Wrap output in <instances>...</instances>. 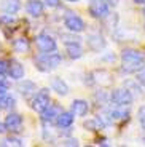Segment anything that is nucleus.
<instances>
[{"instance_id": "nucleus-25", "label": "nucleus", "mask_w": 145, "mask_h": 147, "mask_svg": "<svg viewBox=\"0 0 145 147\" xmlns=\"http://www.w3.org/2000/svg\"><path fill=\"white\" fill-rule=\"evenodd\" d=\"M83 126L86 129H89V131H96V129H99V123L96 118H93V120H85L83 121Z\"/></svg>"}, {"instance_id": "nucleus-7", "label": "nucleus", "mask_w": 145, "mask_h": 147, "mask_svg": "<svg viewBox=\"0 0 145 147\" xmlns=\"http://www.w3.org/2000/svg\"><path fill=\"white\" fill-rule=\"evenodd\" d=\"M64 26L65 29L69 30V32H83L85 29H86V24H85V21L80 18V16H77L75 13H70V15L65 16L64 19Z\"/></svg>"}, {"instance_id": "nucleus-29", "label": "nucleus", "mask_w": 145, "mask_h": 147, "mask_svg": "<svg viewBox=\"0 0 145 147\" xmlns=\"http://www.w3.org/2000/svg\"><path fill=\"white\" fill-rule=\"evenodd\" d=\"M137 80H139V83H140V85H144V86H145V67H142V69L137 72Z\"/></svg>"}, {"instance_id": "nucleus-23", "label": "nucleus", "mask_w": 145, "mask_h": 147, "mask_svg": "<svg viewBox=\"0 0 145 147\" xmlns=\"http://www.w3.org/2000/svg\"><path fill=\"white\" fill-rule=\"evenodd\" d=\"M0 146H15V147H22L24 146V141L22 139H19V138H13V136H10V138H7V139H2L0 141Z\"/></svg>"}, {"instance_id": "nucleus-24", "label": "nucleus", "mask_w": 145, "mask_h": 147, "mask_svg": "<svg viewBox=\"0 0 145 147\" xmlns=\"http://www.w3.org/2000/svg\"><path fill=\"white\" fill-rule=\"evenodd\" d=\"M62 42H64L65 45L69 43H81V38L80 37H77L75 32H70V34H62Z\"/></svg>"}, {"instance_id": "nucleus-4", "label": "nucleus", "mask_w": 145, "mask_h": 147, "mask_svg": "<svg viewBox=\"0 0 145 147\" xmlns=\"http://www.w3.org/2000/svg\"><path fill=\"white\" fill-rule=\"evenodd\" d=\"M51 104V98H50V90L48 88H42L38 91H35V96L32 99V109L37 112H43L48 106Z\"/></svg>"}, {"instance_id": "nucleus-20", "label": "nucleus", "mask_w": 145, "mask_h": 147, "mask_svg": "<svg viewBox=\"0 0 145 147\" xmlns=\"http://www.w3.org/2000/svg\"><path fill=\"white\" fill-rule=\"evenodd\" d=\"M16 104V99L8 93L0 94V109H13Z\"/></svg>"}, {"instance_id": "nucleus-14", "label": "nucleus", "mask_w": 145, "mask_h": 147, "mask_svg": "<svg viewBox=\"0 0 145 147\" xmlns=\"http://www.w3.org/2000/svg\"><path fill=\"white\" fill-rule=\"evenodd\" d=\"M70 110H72L77 117H85L88 114V110H89V104L85 99H75V101H72Z\"/></svg>"}, {"instance_id": "nucleus-17", "label": "nucleus", "mask_w": 145, "mask_h": 147, "mask_svg": "<svg viewBox=\"0 0 145 147\" xmlns=\"http://www.w3.org/2000/svg\"><path fill=\"white\" fill-rule=\"evenodd\" d=\"M2 10L5 13H10V15H15L21 10V2L19 0H2Z\"/></svg>"}, {"instance_id": "nucleus-18", "label": "nucleus", "mask_w": 145, "mask_h": 147, "mask_svg": "<svg viewBox=\"0 0 145 147\" xmlns=\"http://www.w3.org/2000/svg\"><path fill=\"white\" fill-rule=\"evenodd\" d=\"M109 115L112 118V121L113 120H126L129 117V112H128L126 106H116L115 109L109 110Z\"/></svg>"}, {"instance_id": "nucleus-2", "label": "nucleus", "mask_w": 145, "mask_h": 147, "mask_svg": "<svg viewBox=\"0 0 145 147\" xmlns=\"http://www.w3.org/2000/svg\"><path fill=\"white\" fill-rule=\"evenodd\" d=\"M62 63V56L59 53H43L38 58L35 59V67L40 72H50V70H54L59 64Z\"/></svg>"}, {"instance_id": "nucleus-15", "label": "nucleus", "mask_w": 145, "mask_h": 147, "mask_svg": "<svg viewBox=\"0 0 145 147\" xmlns=\"http://www.w3.org/2000/svg\"><path fill=\"white\" fill-rule=\"evenodd\" d=\"M86 42H88V47L91 50H94V51H101L102 48H105V40L101 34H91V35H88Z\"/></svg>"}, {"instance_id": "nucleus-33", "label": "nucleus", "mask_w": 145, "mask_h": 147, "mask_svg": "<svg viewBox=\"0 0 145 147\" xmlns=\"http://www.w3.org/2000/svg\"><path fill=\"white\" fill-rule=\"evenodd\" d=\"M136 3H145V0H134Z\"/></svg>"}, {"instance_id": "nucleus-22", "label": "nucleus", "mask_w": 145, "mask_h": 147, "mask_svg": "<svg viewBox=\"0 0 145 147\" xmlns=\"http://www.w3.org/2000/svg\"><path fill=\"white\" fill-rule=\"evenodd\" d=\"M124 88L129 90L132 94H142V88L139 86V80L134 82V80H126L124 82Z\"/></svg>"}, {"instance_id": "nucleus-21", "label": "nucleus", "mask_w": 145, "mask_h": 147, "mask_svg": "<svg viewBox=\"0 0 145 147\" xmlns=\"http://www.w3.org/2000/svg\"><path fill=\"white\" fill-rule=\"evenodd\" d=\"M13 50H15L16 53H24L29 50V42H27V38H24V37H21V38H16V40H13Z\"/></svg>"}, {"instance_id": "nucleus-35", "label": "nucleus", "mask_w": 145, "mask_h": 147, "mask_svg": "<svg viewBox=\"0 0 145 147\" xmlns=\"http://www.w3.org/2000/svg\"><path fill=\"white\" fill-rule=\"evenodd\" d=\"M67 2H80V0H67Z\"/></svg>"}, {"instance_id": "nucleus-8", "label": "nucleus", "mask_w": 145, "mask_h": 147, "mask_svg": "<svg viewBox=\"0 0 145 147\" xmlns=\"http://www.w3.org/2000/svg\"><path fill=\"white\" fill-rule=\"evenodd\" d=\"M3 123L7 125V129H8V131L18 133V131H21V128H22V117H21L19 114L11 112V114L7 115V118H5Z\"/></svg>"}, {"instance_id": "nucleus-16", "label": "nucleus", "mask_w": 145, "mask_h": 147, "mask_svg": "<svg viewBox=\"0 0 145 147\" xmlns=\"http://www.w3.org/2000/svg\"><path fill=\"white\" fill-rule=\"evenodd\" d=\"M18 90H19L21 94L29 96V94H32V93L37 91V85L34 83V82H30V80L21 78V80H18Z\"/></svg>"}, {"instance_id": "nucleus-36", "label": "nucleus", "mask_w": 145, "mask_h": 147, "mask_svg": "<svg viewBox=\"0 0 145 147\" xmlns=\"http://www.w3.org/2000/svg\"><path fill=\"white\" fill-rule=\"evenodd\" d=\"M144 15H145V8H144Z\"/></svg>"}, {"instance_id": "nucleus-12", "label": "nucleus", "mask_w": 145, "mask_h": 147, "mask_svg": "<svg viewBox=\"0 0 145 147\" xmlns=\"http://www.w3.org/2000/svg\"><path fill=\"white\" fill-rule=\"evenodd\" d=\"M61 112H62V110H61V107H59V106H56V104H50L43 112H40V114H42V120H43V123H51L53 120L58 118V115L61 114Z\"/></svg>"}, {"instance_id": "nucleus-32", "label": "nucleus", "mask_w": 145, "mask_h": 147, "mask_svg": "<svg viewBox=\"0 0 145 147\" xmlns=\"http://www.w3.org/2000/svg\"><path fill=\"white\" fill-rule=\"evenodd\" d=\"M5 131H8L7 125H5V123H0V133H5Z\"/></svg>"}, {"instance_id": "nucleus-6", "label": "nucleus", "mask_w": 145, "mask_h": 147, "mask_svg": "<svg viewBox=\"0 0 145 147\" xmlns=\"http://www.w3.org/2000/svg\"><path fill=\"white\" fill-rule=\"evenodd\" d=\"M89 13L93 18H107L110 15V5L105 0H91Z\"/></svg>"}, {"instance_id": "nucleus-3", "label": "nucleus", "mask_w": 145, "mask_h": 147, "mask_svg": "<svg viewBox=\"0 0 145 147\" xmlns=\"http://www.w3.org/2000/svg\"><path fill=\"white\" fill-rule=\"evenodd\" d=\"M110 101L115 106H131L134 101V94L126 88H116L110 94Z\"/></svg>"}, {"instance_id": "nucleus-1", "label": "nucleus", "mask_w": 145, "mask_h": 147, "mask_svg": "<svg viewBox=\"0 0 145 147\" xmlns=\"http://www.w3.org/2000/svg\"><path fill=\"white\" fill-rule=\"evenodd\" d=\"M121 59H123V67L121 69L126 74H134L144 67L145 63V55L139 50H132V48H126L121 51Z\"/></svg>"}, {"instance_id": "nucleus-27", "label": "nucleus", "mask_w": 145, "mask_h": 147, "mask_svg": "<svg viewBox=\"0 0 145 147\" xmlns=\"http://www.w3.org/2000/svg\"><path fill=\"white\" fill-rule=\"evenodd\" d=\"M137 117H139V120H140V125H142V128L145 129V106H142L140 109H139V112H137Z\"/></svg>"}, {"instance_id": "nucleus-5", "label": "nucleus", "mask_w": 145, "mask_h": 147, "mask_svg": "<svg viewBox=\"0 0 145 147\" xmlns=\"http://www.w3.org/2000/svg\"><path fill=\"white\" fill-rule=\"evenodd\" d=\"M35 45L42 53H51V51H56L58 50L56 40L51 35H48V34H38L35 37Z\"/></svg>"}, {"instance_id": "nucleus-30", "label": "nucleus", "mask_w": 145, "mask_h": 147, "mask_svg": "<svg viewBox=\"0 0 145 147\" xmlns=\"http://www.w3.org/2000/svg\"><path fill=\"white\" fill-rule=\"evenodd\" d=\"M43 2H45V5H46V7L56 8V7H59V2H61V0H43Z\"/></svg>"}, {"instance_id": "nucleus-9", "label": "nucleus", "mask_w": 145, "mask_h": 147, "mask_svg": "<svg viewBox=\"0 0 145 147\" xmlns=\"http://www.w3.org/2000/svg\"><path fill=\"white\" fill-rule=\"evenodd\" d=\"M73 120H75V114H73L72 110H62L54 121H56L58 128H70Z\"/></svg>"}, {"instance_id": "nucleus-11", "label": "nucleus", "mask_w": 145, "mask_h": 147, "mask_svg": "<svg viewBox=\"0 0 145 147\" xmlns=\"http://www.w3.org/2000/svg\"><path fill=\"white\" fill-rule=\"evenodd\" d=\"M26 10H27V13H29L30 16L38 18V16L43 15L45 3L42 2V0H27V3H26Z\"/></svg>"}, {"instance_id": "nucleus-26", "label": "nucleus", "mask_w": 145, "mask_h": 147, "mask_svg": "<svg viewBox=\"0 0 145 147\" xmlns=\"http://www.w3.org/2000/svg\"><path fill=\"white\" fill-rule=\"evenodd\" d=\"M8 90H10V82L5 78V74H3V75H0V94L8 93Z\"/></svg>"}, {"instance_id": "nucleus-19", "label": "nucleus", "mask_w": 145, "mask_h": 147, "mask_svg": "<svg viewBox=\"0 0 145 147\" xmlns=\"http://www.w3.org/2000/svg\"><path fill=\"white\" fill-rule=\"evenodd\" d=\"M65 51L69 55V58L72 59H80L83 56V48L80 47V43H69L65 45Z\"/></svg>"}, {"instance_id": "nucleus-28", "label": "nucleus", "mask_w": 145, "mask_h": 147, "mask_svg": "<svg viewBox=\"0 0 145 147\" xmlns=\"http://www.w3.org/2000/svg\"><path fill=\"white\" fill-rule=\"evenodd\" d=\"M62 146H69V147H77V146H78V141H77L75 138H65V139L62 141Z\"/></svg>"}, {"instance_id": "nucleus-10", "label": "nucleus", "mask_w": 145, "mask_h": 147, "mask_svg": "<svg viewBox=\"0 0 145 147\" xmlns=\"http://www.w3.org/2000/svg\"><path fill=\"white\" fill-rule=\"evenodd\" d=\"M24 66H22L19 61H15V59H11V63H8V75H10V78H13V80H21V78H24Z\"/></svg>"}, {"instance_id": "nucleus-31", "label": "nucleus", "mask_w": 145, "mask_h": 147, "mask_svg": "<svg viewBox=\"0 0 145 147\" xmlns=\"http://www.w3.org/2000/svg\"><path fill=\"white\" fill-rule=\"evenodd\" d=\"M5 72H8V64L5 63L3 59H0V75H3Z\"/></svg>"}, {"instance_id": "nucleus-13", "label": "nucleus", "mask_w": 145, "mask_h": 147, "mask_svg": "<svg viewBox=\"0 0 145 147\" xmlns=\"http://www.w3.org/2000/svg\"><path fill=\"white\" fill-rule=\"evenodd\" d=\"M50 86H51V90L53 91H56L58 94H61V96H67L69 94V86H67V83H65L62 78H59V77H53L50 80Z\"/></svg>"}, {"instance_id": "nucleus-34", "label": "nucleus", "mask_w": 145, "mask_h": 147, "mask_svg": "<svg viewBox=\"0 0 145 147\" xmlns=\"http://www.w3.org/2000/svg\"><path fill=\"white\" fill-rule=\"evenodd\" d=\"M140 141H142V144H144V146H145V138H142Z\"/></svg>"}]
</instances>
